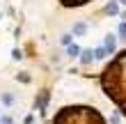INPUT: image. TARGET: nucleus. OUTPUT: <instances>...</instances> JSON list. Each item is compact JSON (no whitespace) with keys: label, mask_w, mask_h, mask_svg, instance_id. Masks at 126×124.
I'll list each match as a JSON object with an SVG mask.
<instances>
[{"label":"nucleus","mask_w":126,"mask_h":124,"mask_svg":"<svg viewBox=\"0 0 126 124\" xmlns=\"http://www.w3.org/2000/svg\"><path fill=\"white\" fill-rule=\"evenodd\" d=\"M94 55L99 57V60H101V57H106V48H96V51H94Z\"/></svg>","instance_id":"423d86ee"},{"label":"nucleus","mask_w":126,"mask_h":124,"mask_svg":"<svg viewBox=\"0 0 126 124\" xmlns=\"http://www.w3.org/2000/svg\"><path fill=\"white\" fill-rule=\"evenodd\" d=\"M62 44H64V46H69V44H71V35H64V37H62Z\"/></svg>","instance_id":"1a4fd4ad"},{"label":"nucleus","mask_w":126,"mask_h":124,"mask_svg":"<svg viewBox=\"0 0 126 124\" xmlns=\"http://www.w3.org/2000/svg\"><path fill=\"white\" fill-rule=\"evenodd\" d=\"M119 35H122V39H126V23L119 25Z\"/></svg>","instance_id":"6e6552de"},{"label":"nucleus","mask_w":126,"mask_h":124,"mask_svg":"<svg viewBox=\"0 0 126 124\" xmlns=\"http://www.w3.org/2000/svg\"><path fill=\"white\" fill-rule=\"evenodd\" d=\"M85 30H87V23H76L73 25V35H85Z\"/></svg>","instance_id":"7ed1b4c3"},{"label":"nucleus","mask_w":126,"mask_h":124,"mask_svg":"<svg viewBox=\"0 0 126 124\" xmlns=\"http://www.w3.org/2000/svg\"><path fill=\"white\" fill-rule=\"evenodd\" d=\"M106 12H108V14H117V2H110V5L106 7Z\"/></svg>","instance_id":"39448f33"},{"label":"nucleus","mask_w":126,"mask_h":124,"mask_svg":"<svg viewBox=\"0 0 126 124\" xmlns=\"http://www.w3.org/2000/svg\"><path fill=\"white\" fill-rule=\"evenodd\" d=\"M12 57H14V60H21L23 55H21V51H18V48H14V51H12Z\"/></svg>","instance_id":"0eeeda50"},{"label":"nucleus","mask_w":126,"mask_h":124,"mask_svg":"<svg viewBox=\"0 0 126 124\" xmlns=\"http://www.w3.org/2000/svg\"><path fill=\"white\" fill-rule=\"evenodd\" d=\"M122 2H124V5H126V0H122Z\"/></svg>","instance_id":"9d476101"},{"label":"nucleus","mask_w":126,"mask_h":124,"mask_svg":"<svg viewBox=\"0 0 126 124\" xmlns=\"http://www.w3.org/2000/svg\"><path fill=\"white\" fill-rule=\"evenodd\" d=\"M103 48H106V53H112V51H115V37H112V35L106 37V46H103Z\"/></svg>","instance_id":"f257e3e1"},{"label":"nucleus","mask_w":126,"mask_h":124,"mask_svg":"<svg viewBox=\"0 0 126 124\" xmlns=\"http://www.w3.org/2000/svg\"><path fill=\"white\" fill-rule=\"evenodd\" d=\"M92 55H94L92 51H83V62H85V64H90V62H92Z\"/></svg>","instance_id":"20e7f679"},{"label":"nucleus","mask_w":126,"mask_h":124,"mask_svg":"<svg viewBox=\"0 0 126 124\" xmlns=\"http://www.w3.org/2000/svg\"><path fill=\"white\" fill-rule=\"evenodd\" d=\"M66 53H69L71 57H78L80 55V48L76 46V44H69V46H66Z\"/></svg>","instance_id":"f03ea898"}]
</instances>
